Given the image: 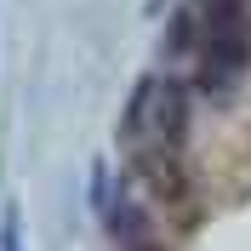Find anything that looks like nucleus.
Here are the masks:
<instances>
[{"mask_svg": "<svg viewBox=\"0 0 251 251\" xmlns=\"http://www.w3.org/2000/svg\"><path fill=\"white\" fill-rule=\"evenodd\" d=\"M183 126H188V92H183V80L149 75L137 92H131V103H126L120 137H126V149H137L143 160H172L177 143H183Z\"/></svg>", "mask_w": 251, "mask_h": 251, "instance_id": "f257e3e1", "label": "nucleus"}, {"mask_svg": "<svg viewBox=\"0 0 251 251\" xmlns=\"http://www.w3.org/2000/svg\"><path fill=\"white\" fill-rule=\"evenodd\" d=\"M103 217H109V234H114L120 251H154V223H149V211H143V200L131 188H120V194L109 188Z\"/></svg>", "mask_w": 251, "mask_h": 251, "instance_id": "f03ea898", "label": "nucleus"}, {"mask_svg": "<svg viewBox=\"0 0 251 251\" xmlns=\"http://www.w3.org/2000/svg\"><path fill=\"white\" fill-rule=\"evenodd\" d=\"M0 251H23V246H17V228H12V223H6V234H0Z\"/></svg>", "mask_w": 251, "mask_h": 251, "instance_id": "7ed1b4c3", "label": "nucleus"}]
</instances>
